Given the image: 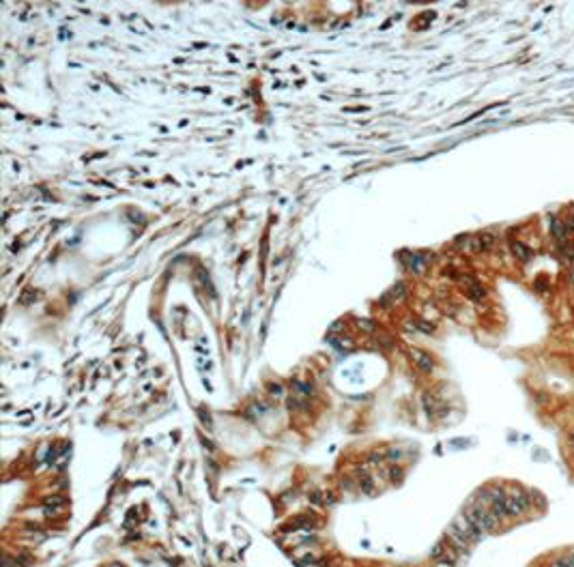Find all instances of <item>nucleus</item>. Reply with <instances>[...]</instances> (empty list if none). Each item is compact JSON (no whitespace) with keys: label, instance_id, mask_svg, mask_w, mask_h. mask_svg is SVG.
<instances>
[{"label":"nucleus","instance_id":"obj_6","mask_svg":"<svg viewBox=\"0 0 574 567\" xmlns=\"http://www.w3.org/2000/svg\"><path fill=\"white\" fill-rule=\"evenodd\" d=\"M445 541L449 543V546H454V548H456L458 552H465V550H467V546H469V541H467L465 537L460 535V533H458V531L454 529V527H449V529L445 531Z\"/></svg>","mask_w":574,"mask_h":567},{"label":"nucleus","instance_id":"obj_5","mask_svg":"<svg viewBox=\"0 0 574 567\" xmlns=\"http://www.w3.org/2000/svg\"><path fill=\"white\" fill-rule=\"evenodd\" d=\"M65 507H67V501H65V496H50V499L43 503V511L45 516H58L61 511H65Z\"/></svg>","mask_w":574,"mask_h":567},{"label":"nucleus","instance_id":"obj_2","mask_svg":"<svg viewBox=\"0 0 574 567\" xmlns=\"http://www.w3.org/2000/svg\"><path fill=\"white\" fill-rule=\"evenodd\" d=\"M529 505H531V499H529V494L525 492V490H512V492L507 494V499H506L507 513H510L512 518L523 516V513L529 509Z\"/></svg>","mask_w":574,"mask_h":567},{"label":"nucleus","instance_id":"obj_17","mask_svg":"<svg viewBox=\"0 0 574 567\" xmlns=\"http://www.w3.org/2000/svg\"><path fill=\"white\" fill-rule=\"evenodd\" d=\"M566 223V230H568V234L570 232H574V217H568V220L564 221Z\"/></svg>","mask_w":574,"mask_h":567},{"label":"nucleus","instance_id":"obj_8","mask_svg":"<svg viewBox=\"0 0 574 567\" xmlns=\"http://www.w3.org/2000/svg\"><path fill=\"white\" fill-rule=\"evenodd\" d=\"M551 234L555 236L557 245L568 243V230H566V223L561 221V220H555V221L551 223Z\"/></svg>","mask_w":574,"mask_h":567},{"label":"nucleus","instance_id":"obj_10","mask_svg":"<svg viewBox=\"0 0 574 567\" xmlns=\"http://www.w3.org/2000/svg\"><path fill=\"white\" fill-rule=\"evenodd\" d=\"M506 499H507V496H506ZM506 499H499V501H493V503H490V511H493L499 520H504V518L510 516V513H507V507H506Z\"/></svg>","mask_w":574,"mask_h":567},{"label":"nucleus","instance_id":"obj_20","mask_svg":"<svg viewBox=\"0 0 574 567\" xmlns=\"http://www.w3.org/2000/svg\"><path fill=\"white\" fill-rule=\"evenodd\" d=\"M570 280H572V282H574V273H572V275H570Z\"/></svg>","mask_w":574,"mask_h":567},{"label":"nucleus","instance_id":"obj_1","mask_svg":"<svg viewBox=\"0 0 574 567\" xmlns=\"http://www.w3.org/2000/svg\"><path fill=\"white\" fill-rule=\"evenodd\" d=\"M465 516L469 518L471 524H475L482 533H493V531L499 527V518L490 511V507H486L484 503H471L467 507Z\"/></svg>","mask_w":574,"mask_h":567},{"label":"nucleus","instance_id":"obj_7","mask_svg":"<svg viewBox=\"0 0 574 567\" xmlns=\"http://www.w3.org/2000/svg\"><path fill=\"white\" fill-rule=\"evenodd\" d=\"M463 284L467 286V297H469V299H473V301H482L484 297H486V290H484V288H482L475 280H473V277H465Z\"/></svg>","mask_w":574,"mask_h":567},{"label":"nucleus","instance_id":"obj_15","mask_svg":"<svg viewBox=\"0 0 574 567\" xmlns=\"http://www.w3.org/2000/svg\"><path fill=\"white\" fill-rule=\"evenodd\" d=\"M269 391L273 393V398H282V393H284L280 385H269Z\"/></svg>","mask_w":574,"mask_h":567},{"label":"nucleus","instance_id":"obj_9","mask_svg":"<svg viewBox=\"0 0 574 567\" xmlns=\"http://www.w3.org/2000/svg\"><path fill=\"white\" fill-rule=\"evenodd\" d=\"M512 252H514V256L518 260H523V262H529V260L534 258V252H531L525 243H520V241H514L512 243Z\"/></svg>","mask_w":574,"mask_h":567},{"label":"nucleus","instance_id":"obj_16","mask_svg":"<svg viewBox=\"0 0 574 567\" xmlns=\"http://www.w3.org/2000/svg\"><path fill=\"white\" fill-rule=\"evenodd\" d=\"M551 567H568V565H566V559H564V557H557V559H555L553 563H551Z\"/></svg>","mask_w":574,"mask_h":567},{"label":"nucleus","instance_id":"obj_3","mask_svg":"<svg viewBox=\"0 0 574 567\" xmlns=\"http://www.w3.org/2000/svg\"><path fill=\"white\" fill-rule=\"evenodd\" d=\"M452 527L456 529L458 533L463 535V537H465V539L469 541V543H471V541H477V539H480V537H482V531L477 529L475 524H471V522H469V518H467L465 513H463V516H458L456 520H454V522H452Z\"/></svg>","mask_w":574,"mask_h":567},{"label":"nucleus","instance_id":"obj_12","mask_svg":"<svg viewBox=\"0 0 574 567\" xmlns=\"http://www.w3.org/2000/svg\"><path fill=\"white\" fill-rule=\"evenodd\" d=\"M445 550H447V541H439V543H437V546L433 548V550H430V557L439 561V559L443 557V554H445Z\"/></svg>","mask_w":574,"mask_h":567},{"label":"nucleus","instance_id":"obj_11","mask_svg":"<svg viewBox=\"0 0 574 567\" xmlns=\"http://www.w3.org/2000/svg\"><path fill=\"white\" fill-rule=\"evenodd\" d=\"M405 260L409 262V267L415 271V273H422L424 267H426V262H428V258H422V256H417V253H413V256L405 258Z\"/></svg>","mask_w":574,"mask_h":567},{"label":"nucleus","instance_id":"obj_19","mask_svg":"<svg viewBox=\"0 0 574 567\" xmlns=\"http://www.w3.org/2000/svg\"><path fill=\"white\" fill-rule=\"evenodd\" d=\"M359 329H364V331H372V322H368V320H359Z\"/></svg>","mask_w":574,"mask_h":567},{"label":"nucleus","instance_id":"obj_18","mask_svg":"<svg viewBox=\"0 0 574 567\" xmlns=\"http://www.w3.org/2000/svg\"><path fill=\"white\" fill-rule=\"evenodd\" d=\"M564 559H566V565H568V567H574V550H572L570 554H566Z\"/></svg>","mask_w":574,"mask_h":567},{"label":"nucleus","instance_id":"obj_4","mask_svg":"<svg viewBox=\"0 0 574 567\" xmlns=\"http://www.w3.org/2000/svg\"><path fill=\"white\" fill-rule=\"evenodd\" d=\"M411 359L415 361V365L422 372H433V368H435V363H433V359H430V354H426L424 350H419V348H411Z\"/></svg>","mask_w":574,"mask_h":567},{"label":"nucleus","instance_id":"obj_21","mask_svg":"<svg viewBox=\"0 0 574 567\" xmlns=\"http://www.w3.org/2000/svg\"><path fill=\"white\" fill-rule=\"evenodd\" d=\"M110 567H123V565H110Z\"/></svg>","mask_w":574,"mask_h":567},{"label":"nucleus","instance_id":"obj_13","mask_svg":"<svg viewBox=\"0 0 574 567\" xmlns=\"http://www.w3.org/2000/svg\"><path fill=\"white\" fill-rule=\"evenodd\" d=\"M477 241H480L482 250H488V247H493V243H495V236L490 234V232H486V234H480V236H477Z\"/></svg>","mask_w":574,"mask_h":567},{"label":"nucleus","instance_id":"obj_14","mask_svg":"<svg viewBox=\"0 0 574 567\" xmlns=\"http://www.w3.org/2000/svg\"><path fill=\"white\" fill-rule=\"evenodd\" d=\"M359 490L366 494H370L372 490H374V483H372V479H368V477H364V479H359Z\"/></svg>","mask_w":574,"mask_h":567}]
</instances>
